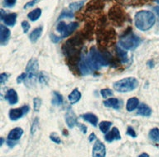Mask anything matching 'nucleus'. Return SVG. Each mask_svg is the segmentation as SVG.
I'll return each instance as SVG.
<instances>
[{"label": "nucleus", "mask_w": 159, "mask_h": 157, "mask_svg": "<svg viewBox=\"0 0 159 157\" xmlns=\"http://www.w3.org/2000/svg\"><path fill=\"white\" fill-rule=\"evenodd\" d=\"M16 20H17V14L16 13H9V14H6L4 16V18H2V20L4 22V23L7 26H10V27H13L16 23Z\"/></svg>", "instance_id": "19"}, {"label": "nucleus", "mask_w": 159, "mask_h": 157, "mask_svg": "<svg viewBox=\"0 0 159 157\" xmlns=\"http://www.w3.org/2000/svg\"><path fill=\"white\" fill-rule=\"evenodd\" d=\"M153 10L155 11V13H157V15L158 16L159 18V6H157V7H154Z\"/></svg>", "instance_id": "45"}, {"label": "nucleus", "mask_w": 159, "mask_h": 157, "mask_svg": "<svg viewBox=\"0 0 159 157\" xmlns=\"http://www.w3.org/2000/svg\"><path fill=\"white\" fill-rule=\"evenodd\" d=\"M80 98H81V93L80 92L78 89H75L73 91H72L70 94L68 96V99H69L70 102V104H75V103H76L80 101Z\"/></svg>", "instance_id": "16"}, {"label": "nucleus", "mask_w": 159, "mask_h": 157, "mask_svg": "<svg viewBox=\"0 0 159 157\" xmlns=\"http://www.w3.org/2000/svg\"><path fill=\"white\" fill-rule=\"evenodd\" d=\"M139 103V99L136 97L131 98L128 100L126 104V108L128 112H133L134 110H135L138 107Z\"/></svg>", "instance_id": "21"}, {"label": "nucleus", "mask_w": 159, "mask_h": 157, "mask_svg": "<svg viewBox=\"0 0 159 157\" xmlns=\"http://www.w3.org/2000/svg\"><path fill=\"white\" fill-rule=\"evenodd\" d=\"M106 156V147L99 140H96L92 149V157H105Z\"/></svg>", "instance_id": "7"}, {"label": "nucleus", "mask_w": 159, "mask_h": 157, "mask_svg": "<svg viewBox=\"0 0 159 157\" xmlns=\"http://www.w3.org/2000/svg\"><path fill=\"white\" fill-rule=\"evenodd\" d=\"M6 99L7 100V102H9V104L14 105L18 102V97H17V92L14 89H9L6 94Z\"/></svg>", "instance_id": "15"}, {"label": "nucleus", "mask_w": 159, "mask_h": 157, "mask_svg": "<svg viewBox=\"0 0 159 157\" xmlns=\"http://www.w3.org/2000/svg\"><path fill=\"white\" fill-rule=\"evenodd\" d=\"M100 94H101L102 97L104 98H107L111 97L113 96V91L109 89H104L100 90Z\"/></svg>", "instance_id": "30"}, {"label": "nucleus", "mask_w": 159, "mask_h": 157, "mask_svg": "<svg viewBox=\"0 0 159 157\" xmlns=\"http://www.w3.org/2000/svg\"><path fill=\"white\" fill-rule=\"evenodd\" d=\"M27 79V74L26 73H23L22 75H20L17 78V84H21L22 82L25 81Z\"/></svg>", "instance_id": "39"}, {"label": "nucleus", "mask_w": 159, "mask_h": 157, "mask_svg": "<svg viewBox=\"0 0 159 157\" xmlns=\"http://www.w3.org/2000/svg\"><path fill=\"white\" fill-rule=\"evenodd\" d=\"M48 76L44 71H41L39 74V76H38V81L40 82V84L42 85H47L48 84Z\"/></svg>", "instance_id": "29"}, {"label": "nucleus", "mask_w": 159, "mask_h": 157, "mask_svg": "<svg viewBox=\"0 0 159 157\" xmlns=\"http://www.w3.org/2000/svg\"><path fill=\"white\" fill-rule=\"evenodd\" d=\"M105 141L108 142H112L116 140L121 139V135L119 132V130L117 127H113V129L110 132H108L104 137Z\"/></svg>", "instance_id": "12"}, {"label": "nucleus", "mask_w": 159, "mask_h": 157, "mask_svg": "<svg viewBox=\"0 0 159 157\" xmlns=\"http://www.w3.org/2000/svg\"><path fill=\"white\" fill-rule=\"evenodd\" d=\"M116 51L117 54L119 55V57L120 58V60H121L123 63H126L129 60V57H128V53L124 49H123L120 46H117L116 47Z\"/></svg>", "instance_id": "23"}, {"label": "nucleus", "mask_w": 159, "mask_h": 157, "mask_svg": "<svg viewBox=\"0 0 159 157\" xmlns=\"http://www.w3.org/2000/svg\"><path fill=\"white\" fill-rule=\"evenodd\" d=\"M66 122L70 128H73L75 125L78 124L76 115L75 114V112H73L71 108H69L67 110L66 113Z\"/></svg>", "instance_id": "11"}, {"label": "nucleus", "mask_w": 159, "mask_h": 157, "mask_svg": "<svg viewBox=\"0 0 159 157\" xmlns=\"http://www.w3.org/2000/svg\"><path fill=\"white\" fill-rule=\"evenodd\" d=\"M22 29H23V32H24V33H28V31H29L30 29V24L28 22H27V21H23L22 23Z\"/></svg>", "instance_id": "38"}, {"label": "nucleus", "mask_w": 159, "mask_h": 157, "mask_svg": "<svg viewBox=\"0 0 159 157\" xmlns=\"http://www.w3.org/2000/svg\"><path fill=\"white\" fill-rule=\"evenodd\" d=\"M50 139L52 140L53 142H55V143H57V144H61V140L60 137L56 132L51 133V135H50Z\"/></svg>", "instance_id": "33"}, {"label": "nucleus", "mask_w": 159, "mask_h": 157, "mask_svg": "<svg viewBox=\"0 0 159 157\" xmlns=\"http://www.w3.org/2000/svg\"><path fill=\"white\" fill-rule=\"evenodd\" d=\"M63 102V97L61 94L58 92H53V98H52V103L56 106H59V105L62 104Z\"/></svg>", "instance_id": "26"}, {"label": "nucleus", "mask_w": 159, "mask_h": 157, "mask_svg": "<svg viewBox=\"0 0 159 157\" xmlns=\"http://www.w3.org/2000/svg\"><path fill=\"white\" fill-rule=\"evenodd\" d=\"M39 2V0H32V1H30L28 3H27L26 4L24 5V9L26 8H31L32 6H34L36 3H37Z\"/></svg>", "instance_id": "40"}, {"label": "nucleus", "mask_w": 159, "mask_h": 157, "mask_svg": "<svg viewBox=\"0 0 159 157\" xmlns=\"http://www.w3.org/2000/svg\"><path fill=\"white\" fill-rule=\"evenodd\" d=\"M8 76H9V75H7V73H2L0 75V84L3 85L8 79Z\"/></svg>", "instance_id": "37"}, {"label": "nucleus", "mask_w": 159, "mask_h": 157, "mask_svg": "<svg viewBox=\"0 0 159 157\" xmlns=\"http://www.w3.org/2000/svg\"><path fill=\"white\" fill-rule=\"evenodd\" d=\"M139 86V81L134 77H128L118 80L114 84V89L117 92L128 93L136 89Z\"/></svg>", "instance_id": "3"}, {"label": "nucleus", "mask_w": 159, "mask_h": 157, "mask_svg": "<svg viewBox=\"0 0 159 157\" xmlns=\"http://www.w3.org/2000/svg\"><path fill=\"white\" fill-rule=\"evenodd\" d=\"M154 1H155V2H156V3H157L159 4V0H154Z\"/></svg>", "instance_id": "48"}, {"label": "nucleus", "mask_w": 159, "mask_h": 157, "mask_svg": "<svg viewBox=\"0 0 159 157\" xmlns=\"http://www.w3.org/2000/svg\"><path fill=\"white\" fill-rule=\"evenodd\" d=\"M138 114L143 117H149L152 114V109L145 103H141L138 108Z\"/></svg>", "instance_id": "18"}, {"label": "nucleus", "mask_w": 159, "mask_h": 157, "mask_svg": "<svg viewBox=\"0 0 159 157\" xmlns=\"http://www.w3.org/2000/svg\"><path fill=\"white\" fill-rule=\"evenodd\" d=\"M109 18L112 21H114V23H118V24L121 23L124 20V11L122 10L120 8H119V7L112 8L109 12Z\"/></svg>", "instance_id": "9"}, {"label": "nucleus", "mask_w": 159, "mask_h": 157, "mask_svg": "<svg viewBox=\"0 0 159 157\" xmlns=\"http://www.w3.org/2000/svg\"><path fill=\"white\" fill-rule=\"evenodd\" d=\"M112 122L109 121H103L99 123V129L103 133H107L109 132V128L111 127Z\"/></svg>", "instance_id": "28"}, {"label": "nucleus", "mask_w": 159, "mask_h": 157, "mask_svg": "<svg viewBox=\"0 0 159 157\" xmlns=\"http://www.w3.org/2000/svg\"><path fill=\"white\" fill-rule=\"evenodd\" d=\"M38 69H39V64L38 60L35 58H32L27 63V67H26V74H27V79L25 80L26 85H35L37 81V75H38Z\"/></svg>", "instance_id": "4"}, {"label": "nucleus", "mask_w": 159, "mask_h": 157, "mask_svg": "<svg viewBox=\"0 0 159 157\" xmlns=\"http://www.w3.org/2000/svg\"><path fill=\"white\" fill-rule=\"evenodd\" d=\"M38 123H39V120H38V117H35V119L33 120L32 122V127H31V134L33 135L36 132V130L38 127Z\"/></svg>", "instance_id": "34"}, {"label": "nucleus", "mask_w": 159, "mask_h": 157, "mask_svg": "<svg viewBox=\"0 0 159 157\" xmlns=\"http://www.w3.org/2000/svg\"><path fill=\"white\" fill-rule=\"evenodd\" d=\"M41 105H42V100L38 98H35L33 99V108H34L35 112L39 111Z\"/></svg>", "instance_id": "31"}, {"label": "nucleus", "mask_w": 159, "mask_h": 157, "mask_svg": "<svg viewBox=\"0 0 159 157\" xmlns=\"http://www.w3.org/2000/svg\"><path fill=\"white\" fill-rule=\"evenodd\" d=\"M141 43L140 38L134 33H127L119 40V46L124 50H134Z\"/></svg>", "instance_id": "5"}, {"label": "nucleus", "mask_w": 159, "mask_h": 157, "mask_svg": "<svg viewBox=\"0 0 159 157\" xmlns=\"http://www.w3.org/2000/svg\"><path fill=\"white\" fill-rule=\"evenodd\" d=\"M23 135V130L21 127H15L12 130H11L9 134L7 136V140L12 141V142H17L22 137Z\"/></svg>", "instance_id": "14"}, {"label": "nucleus", "mask_w": 159, "mask_h": 157, "mask_svg": "<svg viewBox=\"0 0 159 157\" xmlns=\"http://www.w3.org/2000/svg\"><path fill=\"white\" fill-rule=\"evenodd\" d=\"M104 105L107 107H111L114 109H119L120 107V102L118 98H110L109 99L104 101Z\"/></svg>", "instance_id": "17"}, {"label": "nucleus", "mask_w": 159, "mask_h": 157, "mask_svg": "<svg viewBox=\"0 0 159 157\" xmlns=\"http://www.w3.org/2000/svg\"><path fill=\"white\" fill-rule=\"evenodd\" d=\"M79 70L83 75H89L91 71L93 70V68L91 67V65L89 64L88 58H84V56L80 59L78 65Z\"/></svg>", "instance_id": "10"}, {"label": "nucleus", "mask_w": 159, "mask_h": 157, "mask_svg": "<svg viewBox=\"0 0 159 157\" xmlns=\"http://www.w3.org/2000/svg\"><path fill=\"white\" fill-rule=\"evenodd\" d=\"M79 27L78 23H70L66 25L64 22H60L57 27V31L61 34V38H66L71 35Z\"/></svg>", "instance_id": "6"}, {"label": "nucleus", "mask_w": 159, "mask_h": 157, "mask_svg": "<svg viewBox=\"0 0 159 157\" xmlns=\"http://www.w3.org/2000/svg\"><path fill=\"white\" fill-rule=\"evenodd\" d=\"M73 17H74V14H73V13H72L71 11H62L61 14V16H60L59 18H58V20L66 18H72Z\"/></svg>", "instance_id": "32"}, {"label": "nucleus", "mask_w": 159, "mask_h": 157, "mask_svg": "<svg viewBox=\"0 0 159 157\" xmlns=\"http://www.w3.org/2000/svg\"><path fill=\"white\" fill-rule=\"evenodd\" d=\"M88 60L93 70H99L103 66H107L109 65V60L107 57L99 52L95 47H92L90 49Z\"/></svg>", "instance_id": "2"}, {"label": "nucleus", "mask_w": 159, "mask_h": 157, "mask_svg": "<svg viewBox=\"0 0 159 157\" xmlns=\"http://www.w3.org/2000/svg\"><path fill=\"white\" fill-rule=\"evenodd\" d=\"M139 157H150V156H149V155L147 154V153H142Z\"/></svg>", "instance_id": "46"}, {"label": "nucleus", "mask_w": 159, "mask_h": 157, "mask_svg": "<svg viewBox=\"0 0 159 157\" xmlns=\"http://www.w3.org/2000/svg\"><path fill=\"white\" fill-rule=\"evenodd\" d=\"M29 111V107L27 105H24L19 108H13L9 111V117L12 121H17L22 117Z\"/></svg>", "instance_id": "8"}, {"label": "nucleus", "mask_w": 159, "mask_h": 157, "mask_svg": "<svg viewBox=\"0 0 159 157\" xmlns=\"http://www.w3.org/2000/svg\"><path fill=\"white\" fill-rule=\"evenodd\" d=\"M7 146L9 147H13L15 146V144H16V142H12V141H9V140H7Z\"/></svg>", "instance_id": "44"}, {"label": "nucleus", "mask_w": 159, "mask_h": 157, "mask_svg": "<svg viewBox=\"0 0 159 157\" xmlns=\"http://www.w3.org/2000/svg\"><path fill=\"white\" fill-rule=\"evenodd\" d=\"M127 135H129V137H133V138H135V137H137L136 132H135V131H134V128L131 127H128V129H127Z\"/></svg>", "instance_id": "36"}, {"label": "nucleus", "mask_w": 159, "mask_h": 157, "mask_svg": "<svg viewBox=\"0 0 159 157\" xmlns=\"http://www.w3.org/2000/svg\"><path fill=\"white\" fill-rule=\"evenodd\" d=\"M10 35H11V33L9 29L5 26L0 25V44L1 45L3 46L7 44Z\"/></svg>", "instance_id": "13"}, {"label": "nucleus", "mask_w": 159, "mask_h": 157, "mask_svg": "<svg viewBox=\"0 0 159 157\" xmlns=\"http://www.w3.org/2000/svg\"><path fill=\"white\" fill-rule=\"evenodd\" d=\"M3 142H4V140H3V138H1V146H2V144H3Z\"/></svg>", "instance_id": "47"}, {"label": "nucleus", "mask_w": 159, "mask_h": 157, "mask_svg": "<svg viewBox=\"0 0 159 157\" xmlns=\"http://www.w3.org/2000/svg\"><path fill=\"white\" fill-rule=\"evenodd\" d=\"M41 15H42V9L41 8H36L32 12H30L27 17H28L30 20L32 21V22H35L41 17Z\"/></svg>", "instance_id": "24"}, {"label": "nucleus", "mask_w": 159, "mask_h": 157, "mask_svg": "<svg viewBox=\"0 0 159 157\" xmlns=\"http://www.w3.org/2000/svg\"><path fill=\"white\" fill-rule=\"evenodd\" d=\"M84 0H81V1H77V2H74V3H71L69 5V9L70 11H71L72 13L74 12H77L79 11L80 8L84 6Z\"/></svg>", "instance_id": "25"}, {"label": "nucleus", "mask_w": 159, "mask_h": 157, "mask_svg": "<svg viewBox=\"0 0 159 157\" xmlns=\"http://www.w3.org/2000/svg\"><path fill=\"white\" fill-rule=\"evenodd\" d=\"M96 135L94 134V133H91V134L89 135V142H92L93 141H94V140H96Z\"/></svg>", "instance_id": "43"}, {"label": "nucleus", "mask_w": 159, "mask_h": 157, "mask_svg": "<svg viewBox=\"0 0 159 157\" xmlns=\"http://www.w3.org/2000/svg\"><path fill=\"white\" fill-rule=\"evenodd\" d=\"M51 39H52V41H53V42L57 43L61 40L62 38L60 37H57L55 34H51Z\"/></svg>", "instance_id": "41"}, {"label": "nucleus", "mask_w": 159, "mask_h": 157, "mask_svg": "<svg viewBox=\"0 0 159 157\" xmlns=\"http://www.w3.org/2000/svg\"><path fill=\"white\" fill-rule=\"evenodd\" d=\"M42 27H39V28H37L36 29H34L29 36L30 41H31L32 43L37 42V40L39 39L40 37L42 36Z\"/></svg>", "instance_id": "22"}, {"label": "nucleus", "mask_w": 159, "mask_h": 157, "mask_svg": "<svg viewBox=\"0 0 159 157\" xmlns=\"http://www.w3.org/2000/svg\"><path fill=\"white\" fill-rule=\"evenodd\" d=\"M134 23L138 29L140 31H148L156 23V18L153 13L150 11H139L135 14Z\"/></svg>", "instance_id": "1"}, {"label": "nucleus", "mask_w": 159, "mask_h": 157, "mask_svg": "<svg viewBox=\"0 0 159 157\" xmlns=\"http://www.w3.org/2000/svg\"><path fill=\"white\" fill-rule=\"evenodd\" d=\"M81 117L84 121L93 125L94 127H96L98 124V117L96 115L93 114V113H84V114L81 115Z\"/></svg>", "instance_id": "20"}, {"label": "nucleus", "mask_w": 159, "mask_h": 157, "mask_svg": "<svg viewBox=\"0 0 159 157\" xmlns=\"http://www.w3.org/2000/svg\"><path fill=\"white\" fill-rule=\"evenodd\" d=\"M77 125H78V127H79L80 128V130H81V132H83L84 134H85V133H86V132H87V127H86V126H84V124H80H80H77Z\"/></svg>", "instance_id": "42"}, {"label": "nucleus", "mask_w": 159, "mask_h": 157, "mask_svg": "<svg viewBox=\"0 0 159 157\" xmlns=\"http://www.w3.org/2000/svg\"><path fill=\"white\" fill-rule=\"evenodd\" d=\"M149 138L154 142H159V129L158 128H152L149 132Z\"/></svg>", "instance_id": "27"}, {"label": "nucleus", "mask_w": 159, "mask_h": 157, "mask_svg": "<svg viewBox=\"0 0 159 157\" xmlns=\"http://www.w3.org/2000/svg\"><path fill=\"white\" fill-rule=\"evenodd\" d=\"M16 2H17V0H4L3 1V6L7 7V8H12L15 5Z\"/></svg>", "instance_id": "35"}]
</instances>
